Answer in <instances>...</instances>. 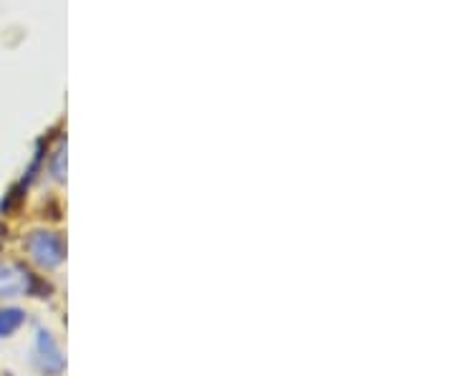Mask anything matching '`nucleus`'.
<instances>
[{
  "mask_svg": "<svg viewBox=\"0 0 454 376\" xmlns=\"http://www.w3.org/2000/svg\"><path fill=\"white\" fill-rule=\"evenodd\" d=\"M33 278L28 270L18 265H0V298H13V295L31 291Z\"/></svg>",
  "mask_w": 454,
  "mask_h": 376,
  "instance_id": "nucleus-1",
  "label": "nucleus"
},
{
  "mask_svg": "<svg viewBox=\"0 0 454 376\" xmlns=\"http://www.w3.org/2000/svg\"><path fill=\"white\" fill-rule=\"evenodd\" d=\"M31 253L35 255L38 262H46V265H56L61 261V243L53 238V235H35L31 240Z\"/></svg>",
  "mask_w": 454,
  "mask_h": 376,
  "instance_id": "nucleus-2",
  "label": "nucleus"
},
{
  "mask_svg": "<svg viewBox=\"0 0 454 376\" xmlns=\"http://www.w3.org/2000/svg\"><path fill=\"white\" fill-rule=\"evenodd\" d=\"M23 324V313L20 311H3L0 313V339L13 333Z\"/></svg>",
  "mask_w": 454,
  "mask_h": 376,
  "instance_id": "nucleus-3",
  "label": "nucleus"
}]
</instances>
